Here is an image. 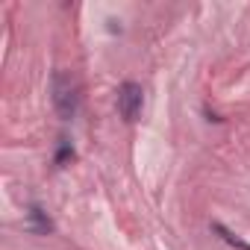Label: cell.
<instances>
[{
    "instance_id": "obj_1",
    "label": "cell",
    "mask_w": 250,
    "mask_h": 250,
    "mask_svg": "<svg viewBox=\"0 0 250 250\" xmlns=\"http://www.w3.org/2000/svg\"><path fill=\"white\" fill-rule=\"evenodd\" d=\"M53 106H56V112H59L62 121H71L77 115V106H80L77 83L65 71H56L53 74Z\"/></svg>"
},
{
    "instance_id": "obj_2",
    "label": "cell",
    "mask_w": 250,
    "mask_h": 250,
    "mask_svg": "<svg viewBox=\"0 0 250 250\" xmlns=\"http://www.w3.org/2000/svg\"><path fill=\"white\" fill-rule=\"evenodd\" d=\"M142 100H145V91H142L139 83H133V80L124 83L118 88V112H121V118L124 121H136L139 112H142Z\"/></svg>"
},
{
    "instance_id": "obj_3",
    "label": "cell",
    "mask_w": 250,
    "mask_h": 250,
    "mask_svg": "<svg viewBox=\"0 0 250 250\" xmlns=\"http://www.w3.org/2000/svg\"><path fill=\"white\" fill-rule=\"evenodd\" d=\"M212 229H215V232H218V235H221L227 244H232V247H238V250H250V244H247L244 238H238L232 229H227L224 224H218V221H215V224H212Z\"/></svg>"
},
{
    "instance_id": "obj_4",
    "label": "cell",
    "mask_w": 250,
    "mask_h": 250,
    "mask_svg": "<svg viewBox=\"0 0 250 250\" xmlns=\"http://www.w3.org/2000/svg\"><path fill=\"white\" fill-rule=\"evenodd\" d=\"M30 221H33L30 227H33L36 232H50V229H53L50 218H47V215H44V212H42L39 206H33V209H30Z\"/></svg>"
},
{
    "instance_id": "obj_5",
    "label": "cell",
    "mask_w": 250,
    "mask_h": 250,
    "mask_svg": "<svg viewBox=\"0 0 250 250\" xmlns=\"http://www.w3.org/2000/svg\"><path fill=\"white\" fill-rule=\"evenodd\" d=\"M68 159H74V147L68 145V139H62V145H59V153H56V165H65Z\"/></svg>"
}]
</instances>
